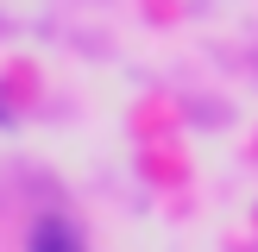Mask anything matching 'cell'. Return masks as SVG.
Here are the masks:
<instances>
[{
    "label": "cell",
    "mask_w": 258,
    "mask_h": 252,
    "mask_svg": "<svg viewBox=\"0 0 258 252\" xmlns=\"http://www.w3.org/2000/svg\"><path fill=\"white\" fill-rule=\"evenodd\" d=\"M32 252H82V239H76L70 221H57V214H50V221L32 227Z\"/></svg>",
    "instance_id": "6da1fadb"
}]
</instances>
